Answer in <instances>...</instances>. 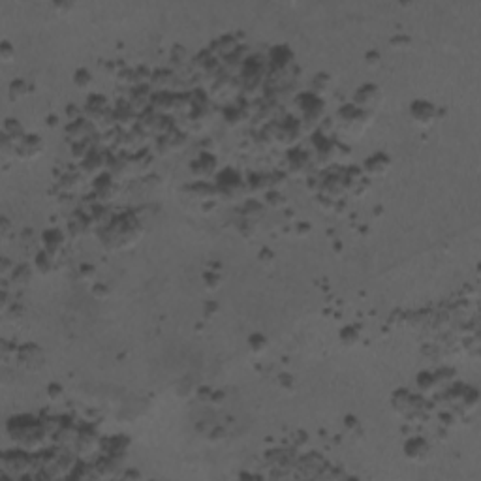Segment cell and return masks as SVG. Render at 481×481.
<instances>
[{"mask_svg": "<svg viewBox=\"0 0 481 481\" xmlns=\"http://www.w3.org/2000/svg\"><path fill=\"white\" fill-rule=\"evenodd\" d=\"M404 453L412 461H423L429 455V444L423 438H410L404 444Z\"/></svg>", "mask_w": 481, "mask_h": 481, "instance_id": "cell-5", "label": "cell"}, {"mask_svg": "<svg viewBox=\"0 0 481 481\" xmlns=\"http://www.w3.org/2000/svg\"><path fill=\"white\" fill-rule=\"evenodd\" d=\"M203 284H205V288H207L209 291H216V289L220 288V284H222V277L216 275L214 271H207V273L203 275Z\"/></svg>", "mask_w": 481, "mask_h": 481, "instance_id": "cell-14", "label": "cell"}, {"mask_svg": "<svg viewBox=\"0 0 481 481\" xmlns=\"http://www.w3.org/2000/svg\"><path fill=\"white\" fill-rule=\"evenodd\" d=\"M11 271H15V265H11L8 258H4V260H2V275H4V279L8 277Z\"/></svg>", "mask_w": 481, "mask_h": 481, "instance_id": "cell-23", "label": "cell"}, {"mask_svg": "<svg viewBox=\"0 0 481 481\" xmlns=\"http://www.w3.org/2000/svg\"><path fill=\"white\" fill-rule=\"evenodd\" d=\"M338 338H340L342 346L355 348V346H359V342H361V333H359V329H357V327H352V325H348V327H344V329L340 331Z\"/></svg>", "mask_w": 481, "mask_h": 481, "instance_id": "cell-8", "label": "cell"}, {"mask_svg": "<svg viewBox=\"0 0 481 481\" xmlns=\"http://www.w3.org/2000/svg\"><path fill=\"white\" fill-rule=\"evenodd\" d=\"M77 277H79V280H83V282H91V280L96 277V269H94V265H89V263H83L81 267H79V273H77Z\"/></svg>", "mask_w": 481, "mask_h": 481, "instance_id": "cell-17", "label": "cell"}, {"mask_svg": "<svg viewBox=\"0 0 481 481\" xmlns=\"http://www.w3.org/2000/svg\"><path fill=\"white\" fill-rule=\"evenodd\" d=\"M26 94H28V85L23 79H17L9 85V98L11 100H23Z\"/></svg>", "mask_w": 481, "mask_h": 481, "instance_id": "cell-12", "label": "cell"}, {"mask_svg": "<svg viewBox=\"0 0 481 481\" xmlns=\"http://www.w3.org/2000/svg\"><path fill=\"white\" fill-rule=\"evenodd\" d=\"M30 279H32V271L28 269V267H17L13 273H11V280H13V284L19 288H25L28 282H30Z\"/></svg>", "mask_w": 481, "mask_h": 481, "instance_id": "cell-11", "label": "cell"}, {"mask_svg": "<svg viewBox=\"0 0 481 481\" xmlns=\"http://www.w3.org/2000/svg\"><path fill=\"white\" fill-rule=\"evenodd\" d=\"M0 224H2V226H0V228H2V241H6V239H8V235H9V229H11V228H9V220L4 216V218L0 220Z\"/></svg>", "mask_w": 481, "mask_h": 481, "instance_id": "cell-24", "label": "cell"}, {"mask_svg": "<svg viewBox=\"0 0 481 481\" xmlns=\"http://www.w3.org/2000/svg\"><path fill=\"white\" fill-rule=\"evenodd\" d=\"M55 265H57V260H55V256H53V252H49V250H45V252H40L38 256H36V271H40L42 275H49L51 271H55Z\"/></svg>", "mask_w": 481, "mask_h": 481, "instance_id": "cell-6", "label": "cell"}, {"mask_svg": "<svg viewBox=\"0 0 481 481\" xmlns=\"http://www.w3.org/2000/svg\"><path fill=\"white\" fill-rule=\"evenodd\" d=\"M280 385H282V387H286L288 391H291V389H293V385H295L293 376H291V374H282V376H280Z\"/></svg>", "mask_w": 481, "mask_h": 481, "instance_id": "cell-21", "label": "cell"}, {"mask_svg": "<svg viewBox=\"0 0 481 481\" xmlns=\"http://www.w3.org/2000/svg\"><path fill=\"white\" fill-rule=\"evenodd\" d=\"M391 168V158L384 152H374L372 156H369L363 164V169L367 171V175L371 177H382L385 175Z\"/></svg>", "mask_w": 481, "mask_h": 481, "instance_id": "cell-3", "label": "cell"}, {"mask_svg": "<svg viewBox=\"0 0 481 481\" xmlns=\"http://www.w3.org/2000/svg\"><path fill=\"white\" fill-rule=\"evenodd\" d=\"M248 350H250V354L254 355H262L267 352V348H269V338L265 337V335H262V333H254V335H250L248 337Z\"/></svg>", "mask_w": 481, "mask_h": 481, "instance_id": "cell-7", "label": "cell"}, {"mask_svg": "<svg viewBox=\"0 0 481 481\" xmlns=\"http://www.w3.org/2000/svg\"><path fill=\"white\" fill-rule=\"evenodd\" d=\"M434 384H436V378L431 376V374H427V372L419 374V378H417V385H419V389L425 391V393H429V391L434 387Z\"/></svg>", "mask_w": 481, "mask_h": 481, "instance_id": "cell-16", "label": "cell"}, {"mask_svg": "<svg viewBox=\"0 0 481 481\" xmlns=\"http://www.w3.org/2000/svg\"><path fill=\"white\" fill-rule=\"evenodd\" d=\"M93 295L96 297L98 301H105V299L109 297V286H107V284H94Z\"/></svg>", "mask_w": 481, "mask_h": 481, "instance_id": "cell-19", "label": "cell"}, {"mask_svg": "<svg viewBox=\"0 0 481 481\" xmlns=\"http://www.w3.org/2000/svg\"><path fill=\"white\" fill-rule=\"evenodd\" d=\"M45 393H47V398L51 402H60L64 398V387L60 384H57V382H51L47 389H45Z\"/></svg>", "mask_w": 481, "mask_h": 481, "instance_id": "cell-15", "label": "cell"}, {"mask_svg": "<svg viewBox=\"0 0 481 481\" xmlns=\"http://www.w3.org/2000/svg\"><path fill=\"white\" fill-rule=\"evenodd\" d=\"M382 101V91L378 85L374 83H365L361 85L354 94V105L357 109H374L378 107Z\"/></svg>", "mask_w": 481, "mask_h": 481, "instance_id": "cell-2", "label": "cell"}, {"mask_svg": "<svg viewBox=\"0 0 481 481\" xmlns=\"http://www.w3.org/2000/svg\"><path fill=\"white\" fill-rule=\"evenodd\" d=\"M0 60L4 64H9L15 60V47L8 42V40H2L0 42Z\"/></svg>", "mask_w": 481, "mask_h": 481, "instance_id": "cell-13", "label": "cell"}, {"mask_svg": "<svg viewBox=\"0 0 481 481\" xmlns=\"http://www.w3.org/2000/svg\"><path fill=\"white\" fill-rule=\"evenodd\" d=\"M42 147L43 143L38 134H28L17 145V154H19V158H36L42 152Z\"/></svg>", "mask_w": 481, "mask_h": 481, "instance_id": "cell-4", "label": "cell"}, {"mask_svg": "<svg viewBox=\"0 0 481 481\" xmlns=\"http://www.w3.org/2000/svg\"><path fill=\"white\" fill-rule=\"evenodd\" d=\"M310 231H312V228H310V224L308 222H299L295 226V235L297 237H308L310 235Z\"/></svg>", "mask_w": 481, "mask_h": 481, "instance_id": "cell-20", "label": "cell"}, {"mask_svg": "<svg viewBox=\"0 0 481 481\" xmlns=\"http://www.w3.org/2000/svg\"><path fill=\"white\" fill-rule=\"evenodd\" d=\"M72 154H74V156H77V158H87V156H89V152L85 151V143H76V145H74Z\"/></svg>", "mask_w": 481, "mask_h": 481, "instance_id": "cell-22", "label": "cell"}, {"mask_svg": "<svg viewBox=\"0 0 481 481\" xmlns=\"http://www.w3.org/2000/svg\"><path fill=\"white\" fill-rule=\"evenodd\" d=\"M43 243H45V248L49 252L55 254L60 246L64 245V237L60 231H47V233H43Z\"/></svg>", "mask_w": 481, "mask_h": 481, "instance_id": "cell-9", "label": "cell"}, {"mask_svg": "<svg viewBox=\"0 0 481 481\" xmlns=\"http://www.w3.org/2000/svg\"><path fill=\"white\" fill-rule=\"evenodd\" d=\"M438 117V107L429 100H414L410 103V118L421 128L431 126Z\"/></svg>", "mask_w": 481, "mask_h": 481, "instance_id": "cell-1", "label": "cell"}, {"mask_svg": "<svg viewBox=\"0 0 481 481\" xmlns=\"http://www.w3.org/2000/svg\"><path fill=\"white\" fill-rule=\"evenodd\" d=\"M74 85H76L79 91L91 89V85H93V74H91L87 68H79V70H76V74H74Z\"/></svg>", "mask_w": 481, "mask_h": 481, "instance_id": "cell-10", "label": "cell"}, {"mask_svg": "<svg viewBox=\"0 0 481 481\" xmlns=\"http://www.w3.org/2000/svg\"><path fill=\"white\" fill-rule=\"evenodd\" d=\"M365 64L369 68H378L382 64V55L376 49H371L369 53H365Z\"/></svg>", "mask_w": 481, "mask_h": 481, "instance_id": "cell-18", "label": "cell"}]
</instances>
